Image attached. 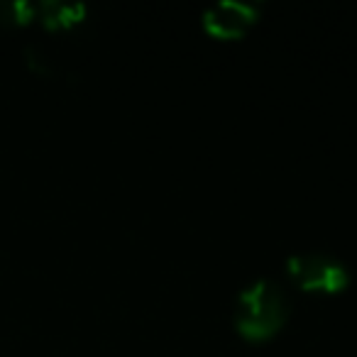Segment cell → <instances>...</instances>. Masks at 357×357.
<instances>
[{"label": "cell", "instance_id": "6da1fadb", "mask_svg": "<svg viewBox=\"0 0 357 357\" xmlns=\"http://www.w3.org/2000/svg\"><path fill=\"white\" fill-rule=\"evenodd\" d=\"M291 298L272 277H257L235 298V328L250 340H267L287 323Z\"/></svg>", "mask_w": 357, "mask_h": 357}, {"label": "cell", "instance_id": "7a4b0ae2", "mask_svg": "<svg viewBox=\"0 0 357 357\" xmlns=\"http://www.w3.org/2000/svg\"><path fill=\"white\" fill-rule=\"evenodd\" d=\"M287 269L303 289L337 291L350 282V269L337 255L326 250H306L294 252L287 259Z\"/></svg>", "mask_w": 357, "mask_h": 357}, {"label": "cell", "instance_id": "3957f363", "mask_svg": "<svg viewBox=\"0 0 357 357\" xmlns=\"http://www.w3.org/2000/svg\"><path fill=\"white\" fill-rule=\"evenodd\" d=\"M259 15V6L252 0H211L201 13V22L208 32L220 37L243 35Z\"/></svg>", "mask_w": 357, "mask_h": 357}, {"label": "cell", "instance_id": "277c9868", "mask_svg": "<svg viewBox=\"0 0 357 357\" xmlns=\"http://www.w3.org/2000/svg\"><path fill=\"white\" fill-rule=\"evenodd\" d=\"M84 13H86L84 3H66V0H42V6H40L42 22L50 27L76 22L84 17Z\"/></svg>", "mask_w": 357, "mask_h": 357}, {"label": "cell", "instance_id": "5b68a950", "mask_svg": "<svg viewBox=\"0 0 357 357\" xmlns=\"http://www.w3.org/2000/svg\"><path fill=\"white\" fill-rule=\"evenodd\" d=\"M35 6L30 0H0V20L6 22H25L32 17Z\"/></svg>", "mask_w": 357, "mask_h": 357}]
</instances>
